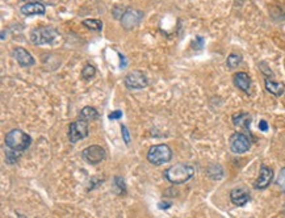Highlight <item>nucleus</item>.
<instances>
[{
  "mask_svg": "<svg viewBox=\"0 0 285 218\" xmlns=\"http://www.w3.org/2000/svg\"><path fill=\"white\" fill-rule=\"evenodd\" d=\"M192 46H193V49H196V50H200V49H203V46H204V38H203V37H196L195 41L192 42Z\"/></svg>",
  "mask_w": 285,
  "mask_h": 218,
  "instance_id": "24",
  "label": "nucleus"
},
{
  "mask_svg": "<svg viewBox=\"0 0 285 218\" xmlns=\"http://www.w3.org/2000/svg\"><path fill=\"white\" fill-rule=\"evenodd\" d=\"M31 143H32L31 136H28L27 133L20 129H14L5 136V146L12 151L23 153L31 146Z\"/></svg>",
  "mask_w": 285,
  "mask_h": 218,
  "instance_id": "2",
  "label": "nucleus"
},
{
  "mask_svg": "<svg viewBox=\"0 0 285 218\" xmlns=\"http://www.w3.org/2000/svg\"><path fill=\"white\" fill-rule=\"evenodd\" d=\"M120 57H121V67H124L127 62H125V58H124V55H120Z\"/></svg>",
  "mask_w": 285,
  "mask_h": 218,
  "instance_id": "28",
  "label": "nucleus"
},
{
  "mask_svg": "<svg viewBox=\"0 0 285 218\" xmlns=\"http://www.w3.org/2000/svg\"><path fill=\"white\" fill-rule=\"evenodd\" d=\"M250 147H251V142H250L249 137L243 133L237 132L230 137V149L233 153L244 154L246 151L250 150Z\"/></svg>",
  "mask_w": 285,
  "mask_h": 218,
  "instance_id": "8",
  "label": "nucleus"
},
{
  "mask_svg": "<svg viewBox=\"0 0 285 218\" xmlns=\"http://www.w3.org/2000/svg\"><path fill=\"white\" fill-rule=\"evenodd\" d=\"M284 212H285V202H284Z\"/></svg>",
  "mask_w": 285,
  "mask_h": 218,
  "instance_id": "29",
  "label": "nucleus"
},
{
  "mask_svg": "<svg viewBox=\"0 0 285 218\" xmlns=\"http://www.w3.org/2000/svg\"><path fill=\"white\" fill-rule=\"evenodd\" d=\"M88 137V124L84 120L79 118L78 121L70 124L68 127V140L71 143H77L83 138Z\"/></svg>",
  "mask_w": 285,
  "mask_h": 218,
  "instance_id": "5",
  "label": "nucleus"
},
{
  "mask_svg": "<svg viewBox=\"0 0 285 218\" xmlns=\"http://www.w3.org/2000/svg\"><path fill=\"white\" fill-rule=\"evenodd\" d=\"M266 90H267L269 93L275 96H281L283 92H284V84L283 83L273 82V80H269V79H266Z\"/></svg>",
  "mask_w": 285,
  "mask_h": 218,
  "instance_id": "15",
  "label": "nucleus"
},
{
  "mask_svg": "<svg viewBox=\"0 0 285 218\" xmlns=\"http://www.w3.org/2000/svg\"><path fill=\"white\" fill-rule=\"evenodd\" d=\"M12 57L16 59V62L21 67H32L34 64V58L32 57V54L25 50L24 47H15L12 50Z\"/></svg>",
  "mask_w": 285,
  "mask_h": 218,
  "instance_id": "10",
  "label": "nucleus"
},
{
  "mask_svg": "<svg viewBox=\"0 0 285 218\" xmlns=\"http://www.w3.org/2000/svg\"><path fill=\"white\" fill-rule=\"evenodd\" d=\"M121 134H122V140L124 142L129 145L130 143V134H129V130H127V127L125 125H121Z\"/></svg>",
  "mask_w": 285,
  "mask_h": 218,
  "instance_id": "23",
  "label": "nucleus"
},
{
  "mask_svg": "<svg viewBox=\"0 0 285 218\" xmlns=\"http://www.w3.org/2000/svg\"><path fill=\"white\" fill-rule=\"evenodd\" d=\"M122 117V112L121 110H114L112 113L108 114L109 120H118V118Z\"/></svg>",
  "mask_w": 285,
  "mask_h": 218,
  "instance_id": "25",
  "label": "nucleus"
},
{
  "mask_svg": "<svg viewBox=\"0 0 285 218\" xmlns=\"http://www.w3.org/2000/svg\"><path fill=\"white\" fill-rule=\"evenodd\" d=\"M172 158V151L167 145H155L147 153V160L154 166H162V164L170 162Z\"/></svg>",
  "mask_w": 285,
  "mask_h": 218,
  "instance_id": "4",
  "label": "nucleus"
},
{
  "mask_svg": "<svg viewBox=\"0 0 285 218\" xmlns=\"http://www.w3.org/2000/svg\"><path fill=\"white\" fill-rule=\"evenodd\" d=\"M23 1H25V3H40L42 0H23Z\"/></svg>",
  "mask_w": 285,
  "mask_h": 218,
  "instance_id": "27",
  "label": "nucleus"
},
{
  "mask_svg": "<svg viewBox=\"0 0 285 218\" xmlns=\"http://www.w3.org/2000/svg\"><path fill=\"white\" fill-rule=\"evenodd\" d=\"M116 187H118V195H124V193H125V184H124V180H122L121 177H114V188H116Z\"/></svg>",
  "mask_w": 285,
  "mask_h": 218,
  "instance_id": "21",
  "label": "nucleus"
},
{
  "mask_svg": "<svg viewBox=\"0 0 285 218\" xmlns=\"http://www.w3.org/2000/svg\"><path fill=\"white\" fill-rule=\"evenodd\" d=\"M272 179H273V171H272V168L267 167V166H262L260 172H259V176L258 179L255 180L253 187H255L256 189H266V188L272 183Z\"/></svg>",
  "mask_w": 285,
  "mask_h": 218,
  "instance_id": "11",
  "label": "nucleus"
},
{
  "mask_svg": "<svg viewBox=\"0 0 285 218\" xmlns=\"http://www.w3.org/2000/svg\"><path fill=\"white\" fill-rule=\"evenodd\" d=\"M233 123L236 126L244 127V129H249L250 123H251V117H250L247 113H238L233 116Z\"/></svg>",
  "mask_w": 285,
  "mask_h": 218,
  "instance_id": "16",
  "label": "nucleus"
},
{
  "mask_svg": "<svg viewBox=\"0 0 285 218\" xmlns=\"http://www.w3.org/2000/svg\"><path fill=\"white\" fill-rule=\"evenodd\" d=\"M125 87L129 90H143L149 86V79L142 71H131L124 79Z\"/></svg>",
  "mask_w": 285,
  "mask_h": 218,
  "instance_id": "6",
  "label": "nucleus"
},
{
  "mask_svg": "<svg viewBox=\"0 0 285 218\" xmlns=\"http://www.w3.org/2000/svg\"><path fill=\"white\" fill-rule=\"evenodd\" d=\"M231 202L237 206H243L244 204H247L250 200V195L247 192L242 189V188H236L233 189L230 193Z\"/></svg>",
  "mask_w": 285,
  "mask_h": 218,
  "instance_id": "14",
  "label": "nucleus"
},
{
  "mask_svg": "<svg viewBox=\"0 0 285 218\" xmlns=\"http://www.w3.org/2000/svg\"><path fill=\"white\" fill-rule=\"evenodd\" d=\"M234 80V84H236L237 88H239L240 91L246 92V93H250V88H251V79H250L249 74L247 73H237L233 78Z\"/></svg>",
  "mask_w": 285,
  "mask_h": 218,
  "instance_id": "12",
  "label": "nucleus"
},
{
  "mask_svg": "<svg viewBox=\"0 0 285 218\" xmlns=\"http://www.w3.org/2000/svg\"><path fill=\"white\" fill-rule=\"evenodd\" d=\"M83 25L87 28V29H91V31H95V32H100L103 29V21L101 20H97V18H86L83 20Z\"/></svg>",
  "mask_w": 285,
  "mask_h": 218,
  "instance_id": "18",
  "label": "nucleus"
},
{
  "mask_svg": "<svg viewBox=\"0 0 285 218\" xmlns=\"http://www.w3.org/2000/svg\"><path fill=\"white\" fill-rule=\"evenodd\" d=\"M142 17H143V14L141 11H138V9H127V12L124 14L121 18L122 27L125 28V29H133V28L137 27L141 23Z\"/></svg>",
  "mask_w": 285,
  "mask_h": 218,
  "instance_id": "9",
  "label": "nucleus"
},
{
  "mask_svg": "<svg viewBox=\"0 0 285 218\" xmlns=\"http://www.w3.org/2000/svg\"><path fill=\"white\" fill-rule=\"evenodd\" d=\"M96 75V67L94 64H86L83 70H81V78L83 79H86V80H90L92 78Z\"/></svg>",
  "mask_w": 285,
  "mask_h": 218,
  "instance_id": "19",
  "label": "nucleus"
},
{
  "mask_svg": "<svg viewBox=\"0 0 285 218\" xmlns=\"http://www.w3.org/2000/svg\"><path fill=\"white\" fill-rule=\"evenodd\" d=\"M242 62V57L237 54H230L226 59V64L229 68H236L238 67V64Z\"/></svg>",
  "mask_w": 285,
  "mask_h": 218,
  "instance_id": "20",
  "label": "nucleus"
},
{
  "mask_svg": "<svg viewBox=\"0 0 285 218\" xmlns=\"http://www.w3.org/2000/svg\"><path fill=\"white\" fill-rule=\"evenodd\" d=\"M81 158L88 164H99L107 158V153L99 145H92L81 151Z\"/></svg>",
  "mask_w": 285,
  "mask_h": 218,
  "instance_id": "7",
  "label": "nucleus"
},
{
  "mask_svg": "<svg viewBox=\"0 0 285 218\" xmlns=\"http://www.w3.org/2000/svg\"><path fill=\"white\" fill-rule=\"evenodd\" d=\"M21 14L25 16H36V15H45V5L41 3H27L21 7Z\"/></svg>",
  "mask_w": 285,
  "mask_h": 218,
  "instance_id": "13",
  "label": "nucleus"
},
{
  "mask_svg": "<svg viewBox=\"0 0 285 218\" xmlns=\"http://www.w3.org/2000/svg\"><path fill=\"white\" fill-rule=\"evenodd\" d=\"M81 120H84V121H91V120H96V118H99V112L96 110L94 107H84V108L81 109L80 112V117Z\"/></svg>",
  "mask_w": 285,
  "mask_h": 218,
  "instance_id": "17",
  "label": "nucleus"
},
{
  "mask_svg": "<svg viewBox=\"0 0 285 218\" xmlns=\"http://www.w3.org/2000/svg\"><path fill=\"white\" fill-rule=\"evenodd\" d=\"M277 186L280 187L281 191L285 192V167L283 168L279 173V177H277Z\"/></svg>",
  "mask_w": 285,
  "mask_h": 218,
  "instance_id": "22",
  "label": "nucleus"
},
{
  "mask_svg": "<svg viewBox=\"0 0 285 218\" xmlns=\"http://www.w3.org/2000/svg\"><path fill=\"white\" fill-rule=\"evenodd\" d=\"M58 36V33L53 27H37L31 32V41L34 45H46L51 44Z\"/></svg>",
  "mask_w": 285,
  "mask_h": 218,
  "instance_id": "3",
  "label": "nucleus"
},
{
  "mask_svg": "<svg viewBox=\"0 0 285 218\" xmlns=\"http://www.w3.org/2000/svg\"><path fill=\"white\" fill-rule=\"evenodd\" d=\"M259 129H260L262 132H267V130H268V124H267V121H264V120H262V121L259 123Z\"/></svg>",
  "mask_w": 285,
  "mask_h": 218,
  "instance_id": "26",
  "label": "nucleus"
},
{
  "mask_svg": "<svg viewBox=\"0 0 285 218\" xmlns=\"http://www.w3.org/2000/svg\"><path fill=\"white\" fill-rule=\"evenodd\" d=\"M193 173H195V170L192 166L177 163L164 171V177L167 179V182L172 184H183V183L188 182L190 177L193 176Z\"/></svg>",
  "mask_w": 285,
  "mask_h": 218,
  "instance_id": "1",
  "label": "nucleus"
}]
</instances>
